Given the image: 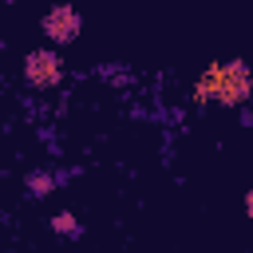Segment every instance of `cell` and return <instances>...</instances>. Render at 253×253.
Wrapping results in <instances>:
<instances>
[{
    "mask_svg": "<svg viewBox=\"0 0 253 253\" xmlns=\"http://www.w3.org/2000/svg\"><path fill=\"white\" fill-rule=\"evenodd\" d=\"M249 91H253V75H249V67H245L241 59L213 63V67L194 83V99H198V103L217 99V103H225V107H241V103L249 99Z\"/></svg>",
    "mask_w": 253,
    "mask_h": 253,
    "instance_id": "cell-1",
    "label": "cell"
},
{
    "mask_svg": "<svg viewBox=\"0 0 253 253\" xmlns=\"http://www.w3.org/2000/svg\"><path fill=\"white\" fill-rule=\"evenodd\" d=\"M43 36L51 40V43H71L79 32H83V16L71 8V4H55V8H47V16H43Z\"/></svg>",
    "mask_w": 253,
    "mask_h": 253,
    "instance_id": "cell-2",
    "label": "cell"
},
{
    "mask_svg": "<svg viewBox=\"0 0 253 253\" xmlns=\"http://www.w3.org/2000/svg\"><path fill=\"white\" fill-rule=\"evenodd\" d=\"M59 75H63V63H59V55L55 51H32L28 59H24V79L36 87V91H47V87H55L59 83Z\"/></svg>",
    "mask_w": 253,
    "mask_h": 253,
    "instance_id": "cell-3",
    "label": "cell"
},
{
    "mask_svg": "<svg viewBox=\"0 0 253 253\" xmlns=\"http://www.w3.org/2000/svg\"><path fill=\"white\" fill-rule=\"evenodd\" d=\"M55 190V174H47V170H32L28 174V194L32 198H47Z\"/></svg>",
    "mask_w": 253,
    "mask_h": 253,
    "instance_id": "cell-4",
    "label": "cell"
},
{
    "mask_svg": "<svg viewBox=\"0 0 253 253\" xmlns=\"http://www.w3.org/2000/svg\"><path fill=\"white\" fill-rule=\"evenodd\" d=\"M51 233H59V237H83V225L75 221V213H55L51 217Z\"/></svg>",
    "mask_w": 253,
    "mask_h": 253,
    "instance_id": "cell-5",
    "label": "cell"
},
{
    "mask_svg": "<svg viewBox=\"0 0 253 253\" xmlns=\"http://www.w3.org/2000/svg\"><path fill=\"white\" fill-rule=\"evenodd\" d=\"M245 213H249V217H253V190H249V194H245Z\"/></svg>",
    "mask_w": 253,
    "mask_h": 253,
    "instance_id": "cell-6",
    "label": "cell"
}]
</instances>
